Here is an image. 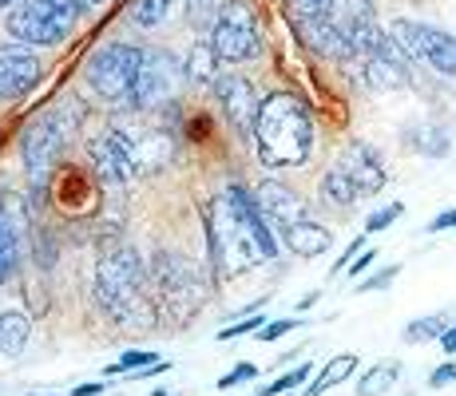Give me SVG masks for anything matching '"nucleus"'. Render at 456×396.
Instances as JSON below:
<instances>
[{
  "label": "nucleus",
  "mask_w": 456,
  "mask_h": 396,
  "mask_svg": "<svg viewBox=\"0 0 456 396\" xmlns=\"http://www.w3.org/2000/svg\"><path fill=\"white\" fill-rule=\"evenodd\" d=\"M92 0H16L4 28L12 40L28 48H52L72 36L76 20L87 12Z\"/></svg>",
  "instance_id": "2"
},
{
  "label": "nucleus",
  "mask_w": 456,
  "mask_h": 396,
  "mask_svg": "<svg viewBox=\"0 0 456 396\" xmlns=\"http://www.w3.org/2000/svg\"><path fill=\"white\" fill-rule=\"evenodd\" d=\"M405 147L425 158H449L452 155V135L436 123H413L405 127Z\"/></svg>",
  "instance_id": "20"
},
{
  "label": "nucleus",
  "mask_w": 456,
  "mask_h": 396,
  "mask_svg": "<svg viewBox=\"0 0 456 396\" xmlns=\"http://www.w3.org/2000/svg\"><path fill=\"white\" fill-rule=\"evenodd\" d=\"M187 16L195 28H207V24H215L218 8H215V0H187Z\"/></svg>",
  "instance_id": "33"
},
{
  "label": "nucleus",
  "mask_w": 456,
  "mask_h": 396,
  "mask_svg": "<svg viewBox=\"0 0 456 396\" xmlns=\"http://www.w3.org/2000/svg\"><path fill=\"white\" fill-rule=\"evenodd\" d=\"M4 4H16V0H0V8H4Z\"/></svg>",
  "instance_id": "44"
},
{
  "label": "nucleus",
  "mask_w": 456,
  "mask_h": 396,
  "mask_svg": "<svg viewBox=\"0 0 456 396\" xmlns=\"http://www.w3.org/2000/svg\"><path fill=\"white\" fill-rule=\"evenodd\" d=\"M282 242L290 246V254H297V258H318V254H326L333 246V234H330V226L310 222V218H297L294 226L282 230Z\"/></svg>",
  "instance_id": "18"
},
{
  "label": "nucleus",
  "mask_w": 456,
  "mask_h": 396,
  "mask_svg": "<svg viewBox=\"0 0 456 396\" xmlns=\"http://www.w3.org/2000/svg\"><path fill=\"white\" fill-rule=\"evenodd\" d=\"M310 368L314 365H297V368H290V373H282L278 381H270L266 389H262L258 396H282V392H294V389H302L305 384V376H310Z\"/></svg>",
  "instance_id": "29"
},
{
  "label": "nucleus",
  "mask_w": 456,
  "mask_h": 396,
  "mask_svg": "<svg viewBox=\"0 0 456 396\" xmlns=\"http://www.w3.org/2000/svg\"><path fill=\"white\" fill-rule=\"evenodd\" d=\"M92 4H103V0H92Z\"/></svg>",
  "instance_id": "45"
},
{
  "label": "nucleus",
  "mask_w": 456,
  "mask_h": 396,
  "mask_svg": "<svg viewBox=\"0 0 456 396\" xmlns=\"http://www.w3.org/2000/svg\"><path fill=\"white\" fill-rule=\"evenodd\" d=\"M401 381V360H377V365L370 368V373L357 381V396H385L393 392V384Z\"/></svg>",
  "instance_id": "25"
},
{
  "label": "nucleus",
  "mask_w": 456,
  "mask_h": 396,
  "mask_svg": "<svg viewBox=\"0 0 456 396\" xmlns=\"http://www.w3.org/2000/svg\"><path fill=\"white\" fill-rule=\"evenodd\" d=\"M373 262H377V250H362V254H357V258L346 266V274H349V278H365V270H370Z\"/></svg>",
  "instance_id": "39"
},
{
  "label": "nucleus",
  "mask_w": 456,
  "mask_h": 396,
  "mask_svg": "<svg viewBox=\"0 0 456 396\" xmlns=\"http://www.w3.org/2000/svg\"><path fill=\"white\" fill-rule=\"evenodd\" d=\"M207 234H210V262L223 278H234L250 266V262H262L258 246H254L250 230L242 226V218L234 214L231 198H215L207 210Z\"/></svg>",
  "instance_id": "3"
},
{
  "label": "nucleus",
  "mask_w": 456,
  "mask_h": 396,
  "mask_svg": "<svg viewBox=\"0 0 456 396\" xmlns=\"http://www.w3.org/2000/svg\"><path fill=\"white\" fill-rule=\"evenodd\" d=\"M254 376H258V365H250V360H242V365L234 368V373H226V376H223V381H218V384H223V389H234V384H242V381H254Z\"/></svg>",
  "instance_id": "37"
},
{
  "label": "nucleus",
  "mask_w": 456,
  "mask_h": 396,
  "mask_svg": "<svg viewBox=\"0 0 456 396\" xmlns=\"http://www.w3.org/2000/svg\"><path fill=\"white\" fill-rule=\"evenodd\" d=\"M103 392V384L100 381H92V384H80V389H76L72 396H100Z\"/></svg>",
  "instance_id": "41"
},
{
  "label": "nucleus",
  "mask_w": 456,
  "mask_h": 396,
  "mask_svg": "<svg viewBox=\"0 0 456 396\" xmlns=\"http://www.w3.org/2000/svg\"><path fill=\"white\" fill-rule=\"evenodd\" d=\"M155 360H159V357H155V353H119V360H116V365H108V373H135V368L139 365H155Z\"/></svg>",
  "instance_id": "34"
},
{
  "label": "nucleus",
  "mask_w": 456,
  "mask_h": 396,
  "mask_svg": "<svg viewBox=\"0 0 456 396\" xmlns=\"http://www.w3.org/2000/svg\"><path fill=\"white\" fill-rule=\"evenodd\" d=\"M151 396H171V392H167V389H155V392H151Z\"/></svg>",
  "instance_id": "43"
},
{
  "label": "nucleus",
  "mask_w": 456,
  "mask_h": 396,
  "mask_svg": "<svg viewBox=\"0 0 456 396\" xmlns=\"http://www.w3.org/2000/svg\"><path fill=\"white\" fill-rule=\"evenodd\" d=\"M294 329H302V317H278V321L262 325L258 341H278V337H286V333H294Z\"/></svg>",
  "instance_id": "32"
},
{
  "label": "nucleus",
  "mask_w": 456,
  "mask_h": 396,
  "mask_svg": "<svg viewBox=\"0 0 456 396\" xmlns=\"http://www.w3.org/2000/svg\"><path fill=\"white\" fill-rule=\"evenodd\" d=\"M286 8H290V20H314V16L338 12V0H286Z\"/></svg>",
  "instance_id": "28"
},
{
  "label": "nucleus",
  "mask_w": 456,
  "mask_h": 396,
  "mask_svg": "<svg viewBox=\"0 0 456 396\" xmlns=\"http://www.w3.org/2000/svg\"><path fill=\"white\" fill-rule=\"evenodd\" d=\"M456 381V360L449 357L444 365H436L433 373H428V389H444V384H452Z\"/></svg>",
  "instance_id": "36"
},
{
  "label": "nucleus",
  "mask_w": 456,
  "mask_h": 396,
  "mask_svg": "<svg viewBox=\"0 0 456 396\" xmlns=\"http://www.w3.org/2000/svg\"><path fill=\"white\" fill-rule=\"evenodd\" d=\"M32 341V321L16 310H4L0 313V353L4 357H20Z\"/></svg>",
  "instance_id": "21"
},
{
  "label": "nucleus",
  "mask_w": 456,
  "mask_h": 396,
  "mask_svg": "<svg viewBox=\"0 0 456 396\" xmlns=\"http://www.w3.org/2000/svg\"><path fill=\"white\" fill-rule=\"evenodd\" d=\"M87 158H92L100 182H108V187H127V182L135 179V171H139L135 147L127 143L124 131H108V135L92 139V147H87Z\"/></svg>",
  "instance_id": "9"
},
{
  "label": "nucleus",
  "mask_w": 456,
  "mask_h": 396,
  "mask_svg": "<svg viewBox=\"0 0 456 396\" xmlns=\"http://www.w3.org/2000/svg\"><path fill=\"white\" fill-rule=\"evenodd\" d=\"M254 198H258L262 214L270 218V226H274L278 234H282L286 226H294L297 218H305V198L282 179H266L258 190H254Z\"/></svg>",
  "instance_id": "17"
},
{
  "label": "nucleus",
  "mask_w": 456,
  "mask_h": 396,
  "mask_svg": "<svg viewBox=\"0 0 456 396\" xmlns=\"http://www.w3.org/2000/svg\"><path fill=\"white\" fill-rule=\"evenodd\" d=\"M389 32L397 36V44L405 48V56L413 60V64H425L428 72L456 79V32L413 20V16H397V20L389 24Z\"/></svg>",
  "instance_id": "4"
},
{
  "label": "nucleus",
  "mask_w": 456,
  "mask_h": 396,
  "mask_svg": "<svg viewBox=\"0 0 456 396\" xmlns=\"http://www.w3.org/2000/svg\"><path fill=\"white\" fill-rule=\"evenodd\" d=\"M183 76V64L171 56V52H143V68H139V79H135V87H131V95H127V108L131 111H147V108H159V103L171 95V87H175V79Z\"/></svg>",
  "instance_id": "8"
},
{
  "label": "nucleus",
  "mask_w": 456,
  "mask_h": 396,
  "mask_svg": "<svg viewBox=\"0 0 456 396\" xmlns=\"http://www.w3.org/2000/svg\"><path fill=\"white\" fill-rule=\"evenodd\" d=\"M179 0H131V24L139 28H159L167 16L175 12Z\"/></svg>",
  "instance_id": "27"
},
{
  "label": "nucleus",
  "mask_w": 456,
  "mask_h": 396,
  "mask_svg": "<svg viewBox=\"0 0 456 396\" xmlns=\"http://www.w3.org/2000/svg\"><path fill=\"white\" fill-rule=\"evenodd\" d=\"M254 147H258L262 166L286 171V166H305L318 147V127L305 108L290 92H274L262 100L258 119H254Z\"/></svg>",
  "instance_id": "1"
},
{
  "label": "nucleus",
  "mask_w": 456,
  "mask_h": 396,
  "mask_svg": "<svg viewBox=\"0 0 456 396\" xmlns=\"http://www.w3.org/2000/svg\"><path fill=\"white\" fill-rule=\"evenodd\" d=\"M24 234H28V214H24L20 195H0V281H8L20 270Z\"/></svg>",
  "instance_id": "13"
},
{
  "label": "nucleus",
  "mask_w": 456,
  "mask_h": 396,
  "mask_svg": "<svg viewBox=\"0 0 456 396\" xmlns=\"http://www.w3.org/2000/svg\"><path fill=\"white\" fill-rule=\"evenodd\" d=\"M428 234H444V230H456V206L449 210H441V214H433L428 218V226H425Z\"/></svg>",
  "instance_id": "38"
},
{
  "label": "nucleus",
  "mask_w": 456,
  "mask_h": 396,
  "mask_svg": "<svg viewBox=\"0 0 456 396\" xmlns=\"http://www.w3.org/2000/svg\"><path fill=\"white\" fill-rule=\"evenodd\" d=\"M357 373V357L354 353H338L333 360H326L322 365V373L310 381V389H305L302 396H326L330 389H338V384H346L349 376Z\"/></svg>",
  "instance_id": "22"
},
{
  "label": "nucleus",
  "mask_w": 456,
  "mask_h": 396,
  "mask_svg": "<svg viewBox=\"0 0 456 396\" xmlns=\"http://www.w3.org/2000/svg\"><path fill=\"white\" fill-rule=\"evenodd\" d=\"M139 68H143V48L108 44L87 60V87H92V95H100L108 103H124L139 79Z\"/></svg>",
  "instance_id": "5"
},
{
  "label": "nucleus",
  "mask_w": 456,
  "mask_h": 396,
  "mask_svg": "<svg viewBox=\"0 0 456 396\" xmlns=\"http://www.w3.org/2000/svg\"><path fill=\"white\" fill-rule=\"evenodd\" d=\"M262 325H266V321H262V317L254 313V317H247V321H239V325H226V329L218 333V341H234V337H247V333H258Z\"/></svg>",
  "instance_id": "35"
},
{
  "label": "nucleus",
  "mask_w": 456,
  "mask_h": 396,
  "mask_svg": "<svg viewBox=\"0 0 456 396\" xmlns=\"http://www.w3.org/2000/svg\"><path fill=\"white\" fill-rule=\"evenodd\" d=\"M401 274V266H385L381 274H373V278H357V294H377V289H389L393 281H397Z\"/></svg>",
  "instance_id": "31"
},
{
  "label": "nucleus",
  "mask_w": 456,
  "mask_h": 396,
  "mask_svg": "<svg viewBox=\"0 0 456 396\" xmlns=\"http://www.w3.org/2000/svg\"><path fill=\"white\" fill-rule=\"evenodd\" d=\"M318 297H322V294H305L302 302H297V310H314V302H318Z\"/></svg>",
  "instance_id": "42"
},
{
  "label": "nucleus",
  "mask_w": 456,
  "mask_h": 396,
  "mask_svg": "<svg viewBox=\"0 0 456 396\" xmlns=\"http://www.w3.org/2000/svg\"><path fill=\"white\" fill-rule=\"evenodd\" d=\"M297 36L302 44L314 52V56L322 60H338V64H346V60H354V36H349V28L338 20V16H314V20H294Z\"/></svg>",
  "instance_id": "11"
},
{
  "label": "nucleus",
  "mask_w": 456,
  "mask_h": 396,
  "mask_svg": "<svg viewBox=\"0 0 456 396\" xmlns=\"http://www.w3.org/2000/svg\"><path fill=\"white\" fill-rule=\"evenodd\" d=\"M72 131H76V119H68L64 111H52V116L37 119L28 131H24L20 158H24V171H28V179L37 190H44V182H48L52 166H56V158L64 151Z\"/></svg>",
  "instance_id": "7"
},
{
  "label": "nucleus",
  "mask_w": 456,
  "mask_h": 396,
  "mask_svg": "<svg viewBox=\"0 0 456 396\" xmlns=\"http://www.w3.org/2000/svg\"><path fill=\"white\" fill-rule=\"evenodd\" d=\"M436 345L444 349V357H456V321L449 325V329L441 333V341H436Z\"/></svg>",
  "instance_id": "40"
},
{
  "label": "nucleus",
  "mask_w": 456,
  "mask_h": 396,
  "mask_svg": "<svg viewBox=\"0 0 456 396\" xmlns=\"http://www.w3.org/2000/svg\"><path fill=\"white\" fill-rule=\"evenodd\" d=\"M151 274H155V281H159L163 297L171 305H179V310H183V305H199V302H203V294H207L199 270L191 266L187 258H179V254H159Z\"/></svg>",
  "instance_id": "10"
},
{
  "label": "nucleus",
  "mask_w": 456,
  "mask_h": 396,
  "mask_svg": "<svg viewBox=\"0 0 456 396\" xmlns=\"http://www.w3.org/2000/svg\"><path fill=\"white\" fill-rule=\"evenodd\" d=\"M452 325V313H428V317H417V321L405 325L401 341L405 345H425V341H441V333Z\"/></svg>",
  "instance_id": "26"
},
{
  "label": "nucleus",
  "mask_w": 456,
  "mask_h": 396,
  "mask_svg": "<svg viewBox=\"0 0 456 396\" xmlns=\"http://www.w3.org/2000/svg\"><path fill=\"white\" fill-rule=\"evenodd\" d=\"M44 64L32 48L20 44H4L0 48V100H20L40 84Z\"/></svg>",
  "instance_id": "12"
},
{
  "label": "nucleus",
  "mask_w": 456,
  "mask_h": 396,
  "mask_svg": "<svg viewBox=\"0 0 456 396\" xmlns=\"http://www.w3.org/2000/svg\"><path fill=\"white\" fill-rule=\"evenodd\" d=\"M318 195L322 202H326L330 210H338V214H349L354 210V202L362 198V190H357V182L346 174V166H330L326 174H322V182H318Z\"/></svg>",
  "instance_id": "19"
},
{
  "label": "nucleus",
  "mask_w": 456,
  "mask_h": 396,
  "mask_svg": "<svg viewBox=\"0 0 456 396\" xmlns=\"http://www.w3.org/2000/svg\"><path fill=\"white\" fill-rule=\"evenodd\" d=\"M341 166H346V174L357 182L362 198H373V195H381V190L389 187V171H385L381 155H377L370 143H362V139L346 143V151H341Z\"/></svg>",
  "instance_id": "16"
},
{
  "label": "nucleus",
  "mask_w": 456,
  "mask_h": 396,
  "mask_svg": "<svg viewBox=\"0 0 456 396\" xmlns=\"http://www.w3.org/2000/svg\"><path fill=\"white\" fill-rule=\"evenodd\" d=\"M210 44H215L218 60L223 64H247L262 52V28L258 16H254L250 4L242 0H231V4L218 8L215 24H210Z\"/></svg>",
  "instance_id": "6"
},
{
  "label": "nucleus",
  "mask_w": 456,
  "mask_h": 396,
  "mask_svg": "<svg viewBox=\"0 0 456 396\" xmlns=\"http://www.w3.org/2000/svg\"><path fill=\"white\" fill-rule=\"evenodd\" d=\"M183 76L195 79V84H215L218 79V52L210 40H199L195 48L187 52V60H183Z\"/></svg>",
  "instance_id": "24"
},
{
  "label": "nucleus",
  "mask_w": 456,
  "mask_h": 396,
  "mask_svg": "<svg viewBox=\"0 0 456 396\" xmlns=\"http://www.w3.org/2000/svg\"><path fill=\"white\" fill-rule=\"evenodd\" d=\"M405 214V202H389V206H381V210H373L370 218H365V234H381V230H389L397 218Z\"/></svg>",
  "instance_id": "30"
},
{
  "label": "nucleus",
  "mask_w": 456,
  "mask_h": 396,
  "mask_svg": "<svg viewBox=\"0 0 456 396\" xmlns=\"http://www.w3.org/2000/svg\"><path fill=\"white\" fill-rule=\"evenodd\" d=\"M175 158V143L163 135V131H147L143 139L135 143V163H139V171H163L167 163Z\"/></svg>",
  "instance_id": "23"
},
{
  "label": "nucleus",
  "mask_w": 456,
  "mask_h": 396,
  "mask_svg": "<svg viewBox=\"0 0 456 396\" xmlns=\"http://www.w3.org/2000/svg\"><path fill=\"white\" fill-rule=\"evenodd\" d=\"M215 95H218V103H223L226 119H231L242 135L254 131V119H258L262 100H258V92H254V84L247 76H218L215 79Z\"/></svg>",
  "instance_id": "15"
},
{
  "label": "nucleus",
  "mask_w": 456,
  "mask_h": 396,
  "mask_svg": "<svg viewBox=\"0 0 456 396\" xmlns=\"http://www.w3.org/2000/svg\"><path fill=\"white\" fill-rule=\"evenodd\" d=\"M226 198H231L234 214L242 218V226L250 230V238H254V246H258L262 258H266V262L278 258V246H282V238H278V230L270 226V218L262 214V206H258V198H254V190L239 187V182H231V187H226Z\"/></svg>",
  "instance_id": "14"
}]
</instances>
